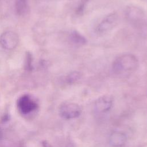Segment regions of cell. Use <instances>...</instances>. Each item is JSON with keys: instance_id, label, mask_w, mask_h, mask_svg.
<instances>
[{"instance_id": "7", "label": "cell", "mask_w": 147, "mask_h": 147, "mask_svg": "<svg viewBox=\"0 0 147 147\" xmlns=\"http://www.w3.org/2000/svg\"><path fill=\"white\" fill-rule=\"evenodd\" d=\"M127 140L126 135L121 131H114L109 137V144L112 147H121Z\"/></svg>"}, {"instance_id": "12", "label": "cell", "mask_w": 147, "mask_h": 147, "mask_svg": "<svg viewBox=\"0 0 147 147\" xmlns=\"http://www.w3.org/2000/svg\"><path fill=\"white\" fill-rule=\"evenodd\" d=\"M25 67L28 70H31L32 69V56L29 53H28L27 54Z\"/></svg>"}, {"instance_id": "10", "label": "cell", "mask_w": 147, "mask_h": 147, "mask_svg": "<svg viewBox=\"0 0 147 147\" xmlns=\"http://www.w3.org/2000/svg\"><path fill=\"white\" fill-rule=\"evenodd\" d=\"M71 42L77 45H83L87 43L86 38L77 31H73L69 36Z\"/></svg>"}, {"instance_id": "13", "label": "cell", "mask_w": 147, "mask_h": 147, "mask_svg": "<svg viewBox=\"0 0 147 147\" xmlns=\"http://www.w3.org/2000/svg\"><path fill=\"white\" fill-rule=\"evenodd\" d=\"M42 146L43 147H52V146L47 141H44L42 142Z\"/></svg>"}, {"instance_id": "4", "label": "cell", "mask_w": 147, "mask_h": 147, "mask_svg": "<svg viewBox=\"0 0 147 147\" xmlns=\"http://www.w3.org/2000/svg\"><path fill=\"white\" fill-rule=\"evenodd\" d=\"M118 21V14L111 13L106 16L97 25L95 32L98 34H105L113 29L117 24Z\"/></svg>"}, {"instance_id": "3", "label": "cell", "mask_w": 147, "mask_h": 147, "mask_svg": "<svg viewBox=\"0 0 147 147\" xmlns=\"http://www.w3.org/2000/svg\"><path fill=\"white\" fill-rule=\"evenodd\" d=\"M82 111V109L80 105L69 102L63 103L59 109V115L61 118L65 119L76 118L80 115Z\"/></svg>"}, {"instance_id": "1", "label": "cell", "mask_w": 147, "mask_h": 147, "mask_svg": "<svg viewBox=\"0 0 147 147\" xmlns=\"http://www.w3.org/2000/svg\"><path fill=\"white\" fill-rule=\"evenodd\" d=\"M138 66V60L133 54H123L115 59L112 64L113 74L119 75L134 71Z\"/></svg>"}, {"instance_id": "8", "label": "cell", "mask_w": 147, "mask_h": 147, "mask_svg": "<svg viewBox=\"0 0 147 147\" xmlns=\"http://www.w3.org/2000/svg\"><path fill=\"white\" fill-rule=\"evenodd\" d=\"M125 14L127 18L132 21L141 20L144 17L143 11L138 7L134 6L127 7L126 9Z\"/></svg>"}, {"instance_id": "5", "label": "cell", "mask_w": 147, "mask_h": 147, "mask_svg": "<svg viewBox=\"0 0 147 147\" xmlns=\"http://www.w3.org/2000/svg\"><path fill=\"white\" fill-rule=\"evenodd\" d=\"M18 41V34L13 31L5 32L0 36V44L6 49H13L17 46Z\"/></svg>"}, {"instance_id": "11", "label": "cell", "mask_w": 147, "mask_h": 147, "mask_svg": "<svg viewBox=\"0 0 147 147\" xmlns=\"http://www.w3.org/2000/svg\"><path fill=\"white\" fill-rule=\"evenodd\" d=\"M81 74L78 71L70 72L66 78V81L68 84H72L78 81L81 78Z\"/></svg>"}, {"instance_id": "6", "label": "cell", "mask_w": 147, "mask_h": 147, "mask_svg": "<svg viewBox=\"0 0 147 147\" xmlns=\"http://www.w3.org/2000/svg\"><path fill=\"white\" fill-rule=\"evenodd\" d=\"M113 105V98L108 95L98 98L95 102L94 107L96 111L105 113L109 111Z\"/></svg>"}, {"instance_id": "2", "label": "cell", "mask_w": 147, "mask_h": 147, "mask_svg": "<svg viewBox=\"0 0 147 147\" xmlns=\"http://www.w3.org/2000/svg\"><path fill=\"white\" fill-rule=\"evenodd\" d=\"M17 107L21 115L27 116L35 112L38 108V105L31 95L24 94L17 99Z\"/></svg>"}, {"instance_id": "9", "label": "cell", "mask_w": 147, "mask_h": 147, "mask_svg": "<svg viewBox=\"0 0 147 147\" xmlns=\"http://www.w3.org/2000/svg\"><path fill=\"white\" fill-rule=\"evenodd\" d=\"M15 9L18 15H25L27 13L28 9V3L27 0H16Z\"/></svg>"}]
</instances>
